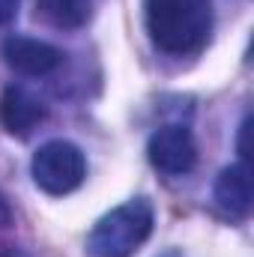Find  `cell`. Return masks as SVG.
<instances>
[{"label":"cell","mask_w":254,"mask_h":257,"mask_svg":"<svg viewBox=\"0 0 254 257\" xmlns=\"http://www.w3.org/2000/svg\"><path fill=\"white\" fill-rule=\"evenodd\" d=\"M30 174L33 183L45 194L63 197L81 189L84 177H87V159L81 153V147H75L72 141H48L33 153L30 162Z\"/></svg>","instance_id":"3"},{"label":"cell","mask_w":254,"mask_h":257,"mask_svg":"<svg viewBox=\"0 0 254 257\" xmlns=\"http://www.w3.org/2000/svg\"><path fill=\"white\" fill-rule=\"evenodd\" d=\"M39 12L60 30H78L93 12V0H36Z\"/></svg>","instance_id":"8"},{"label":"cell","mask_w":254,"mask_h":257,"mask_svg":"<svg viewBox=\"0 0 254 257\" xmlns=\"http://www.w3.org/2000/svg\"><path fill=\"white\" fill-rule=\"evenodd\" d=\"M18 3H21V0H0V27H6V24L15 21V15H18Z\"/></svg>","instance_id":"9"},{"label":"cell","mask_w":254,"mask_h":257,"mask_svg":"<svg viewBox=\"0 0 254 257\" xmlns=\"http://www.w3.org/2000/svg\"><path fill=\"white\" fill-rule=\"evenodd\" d=\"M147 159L150 165L165 177H186L197 165V144L191 128L171 123L156 128L147 141Z\"/></svg>","instance_id":"4"},{"label":"cell","mask_w":254,"mask_h":257,"mask_svg":"<svg viewBox=\"0 0 254 257\" xmlns=\"http://www.w3.org/2000/svg\"><path fill=\"white\" fill-rule=\"evenodd\" d=\"M212 200L230 218H245L251 212V174H248V165L245 162L227 165L215 177Z\"/></svg>","instance_id":"7"},{"label":"cell","mask_w":254,"mask_h":257,"mask_svg":"<svg viewBox=\"0 0 254 257\" xmlns=\"http://www.w3.org/2000/svg\"><path fill=\"white\" fill-rule=\"evenodd\" d=\"M159 257H183V254H180L177 248H168V251H162V254H159Z\"/></svg>","instance_id":"12"},{"label":"cell","mask_w":254,"mask_h":257,"mask_svg":"<svg viewBox=\"0 0 254 257\" xmlns=\"http://www.w3.org/2000/svg\"><path fill=\"white\" fill-rule=\"evenodd\" d=\"M245 138H248V117L242 120V126H239V141H236V150H239V156H242V162L248 159V147H245Z\"/></svg>","instance_id":"11"},{"label":"cell","mask_w":254,"mask_h":257,"mask_svg":"<svg viewBox=\"0 0 254 257\" xmlns=\"http://www.w3.org/2000/svg\"><path fill=\"white\" fill-rule=\"evenodd\" d=\"M48 117V108L24 87H6L0 99V123L15 138H30Z\"/></svg>","instance_id":"6"},{"label":"cell","mask_w":254,"mask_h":257,"mask_svg":"<svg viewBox=\"0 0 254 257\" xmlns=\"http://www.w3.org/2000/svg\"><path fill=\"white\" fill-rule=\"evenodd\" d=\"M144 21L159 51L171 57H189L209 42L212 0H147Z\"/></svg>","instance_id":"1"},{"label":"cell","mask_w":254,"mask_h":257,"mask_svg":"<svg viewBox=\"0 0 254 257\" xmlns=\"http://www.w3.org/2000/svg\"><path fill=\"white\" fill-rule=\"evenodd\" d=\"M0 57L9 69H15L18 75H30V78L51 75L63 63L60 48L42 39H30V36H6L0 42Z\"/></svg>","instance_id":"5"},{"label":"cell","mask_w":254,"mask_h":257,"mask_svg":"<svg viewBox=\"0 0 254 257\" xmlns=\"http://www.w3.org/2000/svg\"><path fill=\"white\" fill-rule=\"evenodd\" d=\"M156 212L147 197H132L105 212L87 233L90 257H132L153 233Z\"/></svg>","instance_id":"2"},{"label":"cell","mask_w":254,"mask_h":257,"mask_svg":"<svg viewBox=\"0 0 254 257\" xmlns=\"http://www.w3.org/2000/svg\"><path fill=\"white\" fill-rule=\"evenodd\" d=\"M12 224V206L6 200V194L0 192V227H9Z\"/></svg>","instance_id":"10"}]
</instances>
